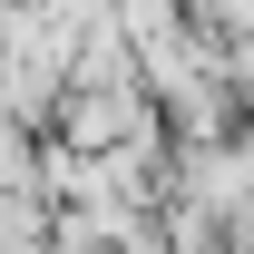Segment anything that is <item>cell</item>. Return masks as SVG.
Returning a JSON list of instances; mask_svg holds the SVG:
<instances>
[{
    "mask_svg": "<svg viewBox=\"0 0 254 254\" xmlns=\"http://www.w3.org/2000/svg\"><path fill=\"white\" fill-rule=\"evenodd\" d=\"M195 20H205V30L235 49V39H254V0H195Z\"/></svg>",
    "mask_w": 254,
    "mask_h": 254,
    "instance_id": "1",
    "label": "cell"
}]
</instances>
